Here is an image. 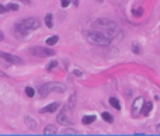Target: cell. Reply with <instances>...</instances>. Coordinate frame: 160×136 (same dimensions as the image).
<instances>
[{
    "label": "cell",
    "mask_w": 160,
    "mask_h": 136,
    "mask_svg": "<svg viewBox=\"0 0 160 136\" xmlns=\"http://www.w3.org/2000/svg\"><path fill=\"white\" fill-rule=\"evenodd\" d=\"M98 2H103V0H98Z\"/></svg>",
    "instance_id": "31"
},
{
    "label": "cell",
    "mask_w": 160,
    "mask_h": 136,
    "mask_svg": "<svg viewBox=\"0 0 160 136\" xmlns=\"http://www.w3.org/2000/svg\"><path fill=\"white\" fill-rule=\"evenodd\" d=\"M18 2H21L24 4H31V0H18Z\"/></svg>",
    "instance_id": "27"
},
{
    "label": "cell",
    "mask_w": 160,
    "mask_h": 136,
    "mask_svg": "<svg viewBox=\"0 0 160 136\" xmlns=\"http://www.w3.org/2000/svg\"><path fill=\"white\" fill-rule=\"evenodd\" d=\"M91 27H93L94 30H98L103 34H105L107 37H110L111 40L117 37L121 31L120 25L115 21L108 20V18H97V20H94L91 23Z\"/></svg>",
    "instance_id": "1"
},
{
    "label": "cell",
    "mask_w": 160,
    "mask_h": 136,
    "mask_svg": "<svg viewBox=\"0 0 160 136\" xmlns=\"http://www.w3.org/2000/svg\"><path fill=\"white\" fill-rule=\"evenodd\" d=\"M63 135H77V130H74V129H65Z\"/></svg>",
    "instance_id": "23"
},
{
    "label": "cell",
    "mask_w": 160,
    "mask_h": 136,
    "mask_svg": "<svg viewBox=\"0 0 160 136\" xmlns=\"http://www.w3.org/2000/svg\"><path fill=\"white\" fill-rule=\"evenodd\" d=\"M56 66H58V62H56V60H52V62H49V63H48L47 70H48V72H52V70L55 69V67H56Z\"/></svg>",
    "instance_id": "20"
},
{
    "label": "cell",
    "mask_w": 160,
    "mask_h": 136,
    "mask_svg": "<svg viewBox=\"0 0 160 136\" xmlns=\"http://www.w3.org/2000/svg\"><path fill=\"white\" fill-rule=\"evenodd\" d=\"M152 110H153V104L150 103V101H146V103H143V107H142V115H145V116L150 115Z\"/></svg>",
    "instance_id": "11"
},
{
    "label": "cell",
    "mask_w": 160,
    "mask_h": 136,
    "mask_svg": "<svg viewBox=\"0 0 160 136\" xmlns=\"http://www.w3.org/2000/svg\"><path fill=\"white\" fill-rule=\"evenodd\" d=\"M143 98L142 97H138V98H135V101H133L132 104V116H135L136 118L139 114H142V107H143Z\"/></svg>",
    "instance_id": "8"
},
{
    "label": "cell",
    "mask_w": 160,
    "mask_h": 136,
    "mask_svg": "<svg viewBox=\"0 0 160 136\" xmlns=\"http://www.w3.org/2000/svg\"><path fill=\"white\" fill-rule=\"evenodd\" d=\"M101 118H103L105 122H108V123H112L114 122V116L111 115L110 112H103V114H101Z\"/></svg>",
    "instance_id": "17"
},
{
    "label": "cell",
    "mask_w": 160,
    "mask_h": 136,
    "mask_svg": "<svg viewBox=\"0 0 160 136\" xmlns=\"http://www.w3.org/2000/svg\"><path fill=\"white\" fill-rule=\"evenodd\" d=\"M45 42H47L48 47H53V45H56V43L59 42V37H58V35H52V37L47 38Z\"/></svg>",
    "instance_id": "14"
},
{
    "label": "cell",
    "mask_w": 160,
    "mask_h": 136,
    "mask_svg": "<svg viewBox=\"0 0 160 136\" xmlns=\"http://www.w3.org/2000/svg\"><path fill=\"white\" fill-rule=\"evenodd\" d=\"M3 40H4V34L2 32V31H0V42H2Z\"/></svg>",
    "instance_id": "28"
},
{
    "label": "cell",
    "mask_w": 160,
    "mask_h": 136,
    "mask_svg": "<svg viewBox=\"0 0 160 136\" xmlns=\"http://www.w3.org/2000/svg\"><path fill=\"white\" fill-rule=\"evenodd\" d=\"M70 3H72V0H60V6H62V9H66Z\"/></svg>",
    "instance_id": "22"
},
{
    "label": "cell",
    "mask_w": 160,
    "mask_h": 136,
    "mask_svg": "<svg viewBox=\"0 0 160 136\" xmlns=\"http://www.w3.org/2000/svg\"><path fill=\"white\" fill-rule=\"evenodd\" d=\"M110 104H111V107H114L117 111L121 110V104H120V101H118V98H115V97H111L110 98Z\"/></svg>",
    "instance_id": "15"
},
{
    "label": "cell",
    "mask_w": 160,
    "mask_h": 136,
    "mask_svg": "<svg viewBox=\"0 0 160 136\" xmlns=\"http://www.w3.org/2000/svg\"><path fill=\"white\" fill-rule=\"evenodd\" d=\"M83 37L86 38V41L91 45L96 47H107L111 43V38L107 37L105 34H103L98 30H87L83 32Z\"/></svg>",
    "instance_id": "3"
},
{
    "label": "cell",
    "mask_w": 160,
    "mask_h": 136,
    "mask_svg": "<svg viewBox=\"0 0 160 136\" xmlns=\"http://www.w3.org/2000/svg\"><path fill=\"white\" fill-rule=\"evenodd\" d=\"M40 27H41V21L38 20L37 17H27V18L18 21L14 25V30H16L17 37H25L30 32L38 30Z\"/></svg>",
    "instance_id": "2"
},
{
    "label": "cell",
    "mask_w": 160,
    "mask_h": 136,
    "mask_svg": "<svg viewBox=\"0 0 160 136\" xmlns=\"http://www.w3.org/2000/svg\"><path fill=\"white\" fill-rule=\"evenodd\" d=\"M72 3H73L74 6L77 7V6H79V0H72Z\"/></svg>",
    "instance_id": "29"
},
{
    "label": "cell",
    "mask_w": 160,
    "mask_h": 136,
    "mask_svg": "<svg viewBox=\"0 0 160 136\" xmlns=\"http://www.w3.org/2000/svg\"><path fill=\"white\" fill-rule=\"evenodd\" d=\"M30 52L32 53L34 56L38 58H49L55 55V51L51 49V48H44V47H34L30 49Z\"/></svg>",
    "instance_id": "6"
},
{
    "label": "cell",
    "mask_w": 160,
    "mask_h": 136,
    "mask_svg": "<svg viewBox=\"0 0 160 136\" xmlns=\"http://www.w3.org/2000/svg\"><path fill=\"white\" fill-rule=\"evenodd\" d=\"M73 74H74V76H76V77H82V76H83V73H82V72H80V70H73Z\"/></svg>",
    "instance_id": "26"
},
{
    "label": "cell",
    "mask_w": 160,
    "mask_h": 136,
    "mask_svg": "<svg viewBox=\"0 0 160 136\" xmlns=\"http://www.w3.org/2000/svg\"><path fill=\"white\" fill-rule=\"evenodd\" d=\"M96 119H97L96 115H86L82 118V122H83V125H91Z\"/></svg>",
    "instance_id": "13"
},
{
    "label": "cell",
    "mask_w": 160,
    "mask_h": 136,
    "mask_svg": "<svg viewBox=\"0 0 160 136\" xmlns=\"http://www.w3.org/2000/svg\"><path fill=\"white\" fill-rule=\"evenodd\" d=\"M142 13H143V10H142V9H139V10H132V14H133L135 17L142 16Z\"/></svg>",
    "instance_id": "24"
},
{
    "label": "cell",
    "mask_w": 160,
    "mask_h": 136,
    "mask_svg": "<svg viewBox=\"0 0 160 136\" xmlns=\"http://www.w3.org/2000/svg\"><path fill=\"white\" fill-rule=\"evenodd\" d=\"M24 122H25V125L28 126V129H32V130H35V129H38V122L34 118H31V116H25L24 118Z\"/></svg>",
    "instance_id": "10"
},
{
    "label": "cell",
    "mask_w": 160,
    "mask_h": 136,
    "mask_svg": "<svg viewBox=\"0 0 160 136\" xmlns=\"http://www.w3.org/2000/svg\"><path fill=\"white\" fill-rule=\"evenodd\" d=\"M44 21H45V25H47L48 28H52V27H53V17H52V14H47Z\"/></svg>",
    "instance_id": "16"
},
{
    "label": "cell",
    "mask_w": 160,
    "mask_h": 136,
    "mask_svg": "<svg viewBox=\"0 0 160 136\" xmlns=\"http://www.w3.org/2000/svg\"><path fill=\"white\" fill-rule=\"evenodd\" d=\"M0 58L4 59L6 62H9L10 65H23V59L16 55H11V53H7V52H0Z\"/></svg>",
    "instance_id": "7"
},
{
    "label": "cell",
    "mask_w": 160,
    "mask_h": 136,
    "mask_svg": "<svg viewBox=\"0 0 160 136\" xmlns=\"http://www.w3.org/2000/svg\"><path fill=\"white\" fill-rule=\"evenodd\" d=\"M25 96L32 98V97L35 96V90H34L32 87H25Z\"/></svg>",
    "instance_id": "18"
},
{
    "label": "cell",
    "mask_w": 160,
    "mask_h": 136,
    "mask_svg": "<svg viewBox=\"0 0 160 136\" xmlns=\"http://www.w3.org/2000/svg\"><path fill=\"white\" fill-rule=\"evenodd\" d=\"M156 130L160 133V123H157V125H156Z\"/></svg>",
    "instance_id": "30"
},
{
    "label": "cell",
    "mask_w": 160,
    "mask_h": 136,
    "mask_svg": "<svg viewBox=\"0 0 160 136\" xmlns=\"http://www.w3.org/2000/svg\"><path fill=\"white\" fill-rule=\"evenodd\" d=\"M53 91H56V93H65L66 87H65V84L58 83V81H49V83H45L38 87V96L41 98H45L48 94L53 93Z\"/></svg>",
    "instance_id": "4"
},
{
    "label": "cell",
    "mask_w": 160,
    "mask_h": 136,
    "mask_svg": "<svg viewBox=\"0 0 160 136\" xmlns=\"http://www.w3.org/2000/svg\"><path fill=\"white\" fill-rule=\"evenodd\" d=\"M7 11H9V10H7V7L3 6V4H0V13L4 14V13H7Z\"/></svg>",
    "instance_id": "25"
},
{
    "label": "cell",
    "mask_w": 160,
    "mask_h": 136,
    "mask_svg": "<svg viewBox=\"0 0 160 136\" xmlns=\"http://www.w3.org/2000/svg\"><path fill=\"white\" fill-rule=\"evenodd\" d=\"M59 108V103H51L49 105H47V107H44V108H41L40 110V112L41 114H48V112H55V111Z\"/></svg>",
    "instance_id": "9"
},
{
    "label": "cell",
    "mask_w": 160,
    "mask_h": 136,
    "mask_svg": "<svg viewBox=\"0 0 160 136\" xmlns=\"http://www.w3.org/2000/svg\"><path fill=\"white\" fill-rule=\"evenodd\" d=\"M140 51H142V48H140V45H138V43H133L132 45V52L135 53V55H139Z\"/></svg>",
    "instance_id": "21"
},
{
    "label": "cell",
    "mask_w": 160,
    "mask_h": 136,
    "mask_svg": "<svg viewBox=\"0 0 160 136\" xmlns=\"http://www.w3.org/2000/svg\"><path fill=\"white\" fill-rule=\"evenodd\" d=\"M58 133V129H56V126L55 125H47L45 128H44V135H56Z\"/></svg>",
    "instance_id": "12"
},
{
    "label": "cell",
    "mask_w": 160,
    "mask_h": 136,
    "mask_svg": "<svg viewBox=\"0 0 160 136\" xmlns=\"http://www.w3.org/2000/svg\"><path fill=\"white\" fill-rule=\"evenodd\" d=\"M56 121H58L59 125H63V126H69V125L73 123V121H72V115H70V105H65L63 107V110L58 114Z\"/></svg>",
    "instance_id": "5"
},
{
    "label": "cell",
    "mask_w": 160,
    "mask_h": 136,
    "mask_svg": "<svg viewBox=\"0 0 160 136\" xmlns=\"http://www.w3.org/2000/svg\"><path fill=\"white\" fill-rule=\"evenodd\" d=\"M6 7H7V10H9V11H17L18 9H20L17 3H9Z\"/></svg>",
    "instance_id": "19"
}]
</instances>
